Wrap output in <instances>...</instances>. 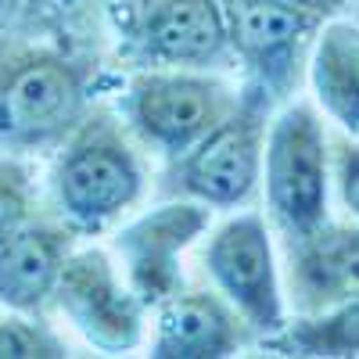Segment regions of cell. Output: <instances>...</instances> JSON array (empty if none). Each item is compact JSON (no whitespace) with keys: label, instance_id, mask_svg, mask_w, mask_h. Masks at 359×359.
<instances>
[{"label":"cell","instance_id":"obj_11","mask_svg":"<svg viewBox=\"0 0 359 359\" xmlns=\"http://www.w3.org/2000/svg\"><path fill=\"white\" fill-rule=\"evenodd\" d=\"M287 284L298 316L323 313L359 294V219H323L302 237L287 241Z\"/></svg>","mask_w":359,"mask_h":359},{"label":"cell","instance_id":"obj_17","mask_svg":"<svg viewBox=\"0 0 359 359\" xmlns=\"http://www.w3.org/2000/svg\"><path fill=\"white\" fill-rule=\"evenodd\" d=\"M101 4L108 0H4V11H11L29 29H65Z\"/></svg>","mask_w":359,"mask_h":359},{"label":"cell","instance_id":"obj_6","mask_svg":"<svg viewBox=\"0 0 359 359\" xmlns=\"http://www.w3.org/2000/svg\"><path fill=\"white\" fill-rule=\"evenodd\" d=\"M115 29L144 69H212L233 54L223 0H123Z\"/></svg>","mask_w":359,"mask_h":359},{"label":"cell","instance_id":"obj_1","mask_svg":"<svg viewBox=\"0 0 359 359\" xmlns=\"http://www.w3.org/2000/svg\"><path fill=\"white\" fill-rule=\"evenodd\" d=\"M94 62L54 43H0V151H57L90 111Z\"/></svg>","mask_w":359,"mask_h":359},{"label":"cell","instance_id":"obj_18","mask_svg":"<svg viewBox=\"0 0 359 359\" xmlns=\"http://www.w3.org/2000/svg\"><path fill=\"white\" fill-rule=\"evenodd\" d=\"M29 212H33V187L25 169L0 158V245L29 223Z\"/></svg>","mask_w":359,"mask_h":359},{"label":"cell","instance_id":"obj_8","mask_svg":"<svg viewBox=\"0 0 359 359\" xmlns=\"http://www.w3.org/2000/svg\"><path fill=\"white\" fill-rule=\"evenodd\" d=\"M205 269L248 331L269 338L287 323L273 241L259 212L230 216L212 230L205 248Z\"/></svg>","mask_w":359,"mask_h":359},{"label":"cell","instance_id":"obj_9","mask_svg":"<svg viewBox=\"0 0 359 359\" xmlns=\"http://www.w3.org/2000/svg\"><path fill=\"white\" fill-rule=\"evenodd\" d=\"M72 331L101 352H130L144 341L147 306L104 248H72L54 287Z\"/></svg>","mask_w":359,"mask_h":359},{"label":"cell","instance_id":"obj_2","mask_svg":"<svg viewBox=\"0 0 359 359\" xmlns=\"http://www.w3.org/2000/svg\"><path fill=\"white\" fill-rule=\"evenodd\" d=\"M50 191L57 212L76 233H97L123 219L147 191V169L130 126L104 108L86 111L57 147Z\"/></svg>","mask_w":359,"mask_h":359},{"label":"cell","instance_id":"obj_5","mask_svg":"<svg viewBox=\"0 0 359 359\" xmlns=\"http://www.w3.org/2000/svg\"><path fill=\"white\" fill-rule=\"evenodd\" d=\"M266 205L277 230L302 237L327 219L331 198V144L313 104H287L266 133L262 155Z\"/></svg>","mask_w":359,"mask_h":359},{"label":"cell","instance_id":"obj_13","mask_svg":"<svg viewBox=\"0 0 359 359\" xmlns=\"http://www.w3.org/2000/svg\"><path fill=\"white\" fill-rule=\"evenodd\" d=\"M76 248L69 223L29 219L0 245V306L15 313H40L57 287L62 266Z\"/></svg>","mask_w":359,"mask_h":359},{"label":"cell","instance_id":"obj_16","mask_svg":"<svg viewBox=\"0 0 359 359\" xmlns=\"http://www.w3.org/2000/svg\"><path fill=\"white\" fill-rule=\"evenodd\" d=\"M69 355V345L50 327L36 323L33 313L0 316V359H57Z\"/></svg>","mask_w":359,"mask_h":359},{"label":"cell","instance_id":"obj_20","mask_svg":"<svg viewBox=\"0 0 359 359\" xmlns=\"http://www.w3.org/2000/svg\"><path fill=\"white\" fill-rule=\"evenodd\" d=\"M241 4H248V0H223V8H226V11H233V8H241Z\"/></svg>","mask_w":359,"mask_h":359},{"label":"cell","instance_id":"obj_19","mask_svg":"<svg viewBox=\"0 0 359 359\" xmlns=\"http://www.w3.org/2000/svg\"><path fill=\"white\" fill-rule=\"evenodd\" d=\"M334 184L348 216L359 219V140H341L334 147Z\"/></svg>","mask_w":359,"mask_h":359},{"label":"cell","instance_id":"obj_12","mask_svg":"<svg viewBox=\"0 0 359 359\" xmlns=\"http://www.w3.org/2000/svg\"><path fill=\"white\" fill-rule=\"evenodd\" d=\"M245 345V320L219 291H176L158 306L151 355L226 359Z\"/></svg>","mask_w":359,"mask_h":359},{"label":"cell","instance_id":"obj_21","mask_svg":"<svg viewBox=\"0 0 359 359\" xmlns=\"http://www.w3.org/2000/svg\"><path fill=\"white\" fill-rule=\"evenodd\" d=\"M0 11H4V0H0Z\"/></svg>","mask_w":359,"mask_h":359},{"label":"cell","instance_id":"obj_7","mask_svg":"<svg viewBox=\"0 0 359 359\" xmlns=\"http://www.w3.org/2000/svg\"><path fill=\"white\" fill-rule=\"evenodd\" d=\"M345 4L348 0H248L226 11L230 50L241 57L252 83L284 97L298 83L306 47Z\"/></svg>","mask_w":359,"mask_h":359},{"label":"cell","instance_id":"obj_14","mask_svg":"<svg viewBox=\"0 0 359 359\" xmlns=\"http://www.w3.org/2000/svg\"><path fill=\"white\" fill-rule=\"evenodd\" d=\"M309 83L320 108L359 140V29L327 22L309 57Z\"/></svg>","mask_w":359,"mask_h":359},{"label":"cell","instance_id":"obj_10","mask_svg":"<svg viewBox=\"0 0 359 359\" xmlns=\"http://www.w3.org/2000/svg\"><path fill=\"white\" fill-rule=\"evenodd\" d=\"M212 208L194 198H172L158 208L126 223L115 233V255L123 262V277L137 291V298L151 309L172 298L184 284L180 255L208 230Z\"/></svg>","mask_w":359,"mask_h":359},{"label":"cell","instance_id":"obj_4","mask_svg":"<svg viewBox=\"0 0 359 359\" xmlns=\"http://www.w3.org/2000/svg\"><path fill=\"white\" fill-rule=\"evenodd\" d=\"M237 94L208 69H140L126 94L130 133L162 158H180L233 111Z\"/></svg>","mask_w":359,"mask_h":359},{"label":"cell","instance_id":"obj_15","mask_svg":"<svg viewBox=\"0 0 359 359\" xmlns=\"http://www.w3.org/2000/svg\"><path fill=\"white\" fill-rule=\"evenodd\" d=\"M266 341L284 355H359V294L323 313H306L294 323H284Z\"/></svg>","mask_w":359,"mask_h":359},{"label":"cell","instance_id":"obj_3","mask_svg":"<svg viewBox=\"0 0 359 359\" xmlns=\"http://www.w3.org/2000/svg\"><path fill=\"white\" fill-rule=\"evenodd\" d=\"M269 108L273 94L259 83H248L216 130H208L180 158H169L165 191L176 198H194L208 208L245 205L262 180Z\"/></svg>","mask_w":359,"mask_h":359}]
</instances>
